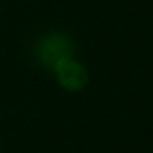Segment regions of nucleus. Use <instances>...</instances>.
Listing matches in <instances>:
<instances>
[{"label": "nucleus", "instance_id": "nucleus-1", "mask_svg": "<svg viewBox=\"0 0 153 153\" xmlns=\"http://www.w3.org/2000/svg\"><path fill=\"white\" fill-rule=\"evenodd\" d=\"M35 60L45 70L54 72L62 62L74 58L76 43L62 31H49L35 45Z\"/></svg>", "mask_w": 153, "mask_h": 153}, {"label": "nucleus", "instance_id": "nucleus-2", "mask_svg": "<svg viewBox=\"0 0 153 153\" xmlns=\"http://www.w3.org/2000/svg\"><path fill=\"white\" fill-rule=\"evenodd\" d=\"M52 74L56 76L60 85L66 91H72V93L82 91L83 87L87 85V82H89V72H87V68L76 58H70V60H66V62H62Z\"/></svg>", "mask_w": 153, "mask_h": 153}]
</instances>
